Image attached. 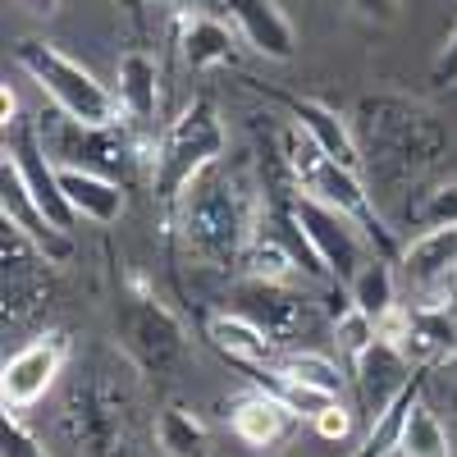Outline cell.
I'll list each match as a JSON object with an SVG mask.
<instances>
[{
  "mask_svg": "<svg viewBox=\"0 0 457 457\" xmlns=\"http://www.w3.org/2000/svg\"><path fill=\"white\" fill-rule=\"evenodd\" d=\"M114 338H120L124 357L142 370V375H174L187 353H193V338H187L183 320L156 297V288L146 284V275L129 270L124 288L114 297Z\"/></svg>",
  "mask_w": 457,
  "mask_h": 457,
  "instance_id": "5b68a950",
  "label": "cell"
},
{
  "mask_svg": "<svg viewBox=\"0 0 457 457\" xmlns=\"http://www.w3.org/2000/svg\"><path fill=\"white\" fill-rule=\"evenodd\" d=\"M275 156H279V165H284V174L293 179L297 193H307V197H316V202H325V206H334V211H343V215H353V220L366 228L370 247H375L379 256L398 261L403 243H398V234L389 228V220L379 215L375 193L366 187V174L338 165L329 151H320L307 133H302L297 124H288V120L275 129Z\"/></svg>",
  "mask_w": 457,
  "mask_h": 457,
  "instance_id": "3957f363",
  "label": "cell"
},
{
  "mask_svg": "<svg viewBox=\"0 0 457 457\" xmlns=\"http://www.w3.org/2000/svg\"><path fill=\"white\" fill-rule=\"evenodd\" d=\"M243 87H247V92H256V96H265L270 105H279V110L288 114V124H297V129L307 133L320 151H329V156H334L338 165H348V170L366 174V165H361V146H357V133H353V124L343 120V114H338L334 105H325V101H316V96L284 92V87H265V83H256V79H243Z\"/></svg>",
  "mask_w": 457,
  "mask_h": 457,
  "instance_id": "7c38bea8",
  "label": "cell"
},
{
  "mask_svg": "<svg viewBox=\"0 0 457 457\" xmlns=\"http://www.w3.org/2000/svg\"><path fill=\"white\" fill-rule=\"evenodd\" d=\"M0 457H51L23 426V411H0Z\"/></svg>",
  "mask_w": 457,
  "mask_h": 457,
  "instance_id": "4316f807",
  "label": "cell"
},
{
  "mask_svg": "<svg viewBox=\"0 0 457 457\" xmlns=\"http://www.w3.org/2000/svg\"><path fill=\"white\" fill-rule=\"evenodd\" d=\"M37 129H42V142L55 165L92 170L120 183H129L137 165L151 170V142H142L129 124H83L69 120L64 110H46Z\"/></svg>",
  "mask_w": 457,
  "mask_h": 457,
  "instance_id": "52a82bcc",
  "label": "cell"
},
{
  "mask_svg": "<svg viewBox=\"0 0 457 457\" xmlns=\"http://www.w3.org/2000/svg\"><path fill=\"white\" fill-rule=\"evenodd\" d=\"M228 312L252 320L275 348L288 353V343L302 338V329L312 325V302L297 284H275V279H238L228 288Z\"/></svg>",
  "mask_w": 457,
  "mask_h": 457,
  "instance_id": "30bf717a",
  "label": "cell"
},
{
  "mask_svg": "<svg viewBox=\"0 0 457 457\" xmlns=\"http://www.w3.org/2000/svg\"><path fill=\"white\" fill-rule=\"evenodd\" d=\"M394 457H453V439H448L439 411L426 394L416 398L411 411L403 416V435H398Z\"/></svg>",
  "mask_w": 457,
  "mask_h": 457,
  "instance_id": "7402d4cb",
  "label": "cell"
},
{
  "mask_svg": "<svg viewBox=\"0 0 457 457\" xmlns=\"http://www.w3.org/2000/svg\"><path fill=\"white\" fill-rule=\"evenodd\" d=\"M312 426H316V435H320V439H329V444H343V439L353 435L357 416H353V407H348V403L338 398V403H329V407H325V411L316 416Z\"/></svg>",
  "mask_w": 457,
  "mask_h": 457,
  "instance_id": "83f0119b",
  "label": "cell"
},
{
  "mask_svg": "<svg viewBox=\"0 0 457 457\" xmlns=\"http://www.w3.org/2000/svg\"><path fill=\"white\" fill-rule=\"evenodd\" d=\"M265 220H270V197L252 165L215 161L183 193V202L165 220V234L206 270H243V256Z\"/></svg>",
  "mask_w": 457,
  "mask_h": 457,
  "instance_id": "6da1fadb",
  "label": "cell"
},
{
  "mask_svg": "<svg viewBox=\"0 0 457 457\" xmlns=\"http://www.w3.org/2000/svg\"><path fill=\"white\" fill-rule=\"evenodd\" d=\"M64 361H69V334L64 329H46V334L28 338L19 353L5 357V370H0V407H10V411L37 407L60 379Z\"/></svg>",
  "mask_w": 457,
  "mask_h": 457,
  "instance_id": "8fae6325",
  "label": "cell"
},
{
  "mask_svg": "<svg viewBox=\"0 0 457 457\" xmlns=\"http://www.w3.org/2000/svg\"><path fill=\"white\" fill-rule=\"evenodd\" d=\"M379 338V329H375V320L361 312V307H353V302H348V307H343L338 316H334V348L343 353V357H348V366L370 348V343Z\"/></svg>",
  "mask_w": 457,
  "mask_h": 457,
  "instance_id": "484cf974",
  "label": "cell"
},
{
  "mask_svg": "<svg viewBox=\"0 0 457 457\" xmlns=\"http://www.w3.org/2000/svg\"><path fill=\"white\" fill-rule=\"evenodd\" d=\"M114 96H120V114H124V124L151 142V151H156L161 133L170 120H161V60L151 55L146 46H129L120 55V64H114Z\"/></svg>",
  "mask_w": 457,
  "mask_h": 457,
  "instance_id": "4fadbf2b",
  "label": "cell"
},
{
  "mask_svg": "<svg viewBox=\"0 0 457 457\" xmlns=\"http://www.w3.org/2000/svg\"><path fill=\"white\" fill-rule=\"evenodd\" d=\"M170 28H174V51H179L183 69H193V73L238 69L243 37L220 10H206V5H193V0H187V5L170 19Z\"/></svg>",
  "mask_w": 457,
  "mask_h": 457,
  "instance_id": "5bb4252c",
  "label": "cell"
},
{
  "mask_svg": "<svg viewBox=\"0 0 457 457\" xmlns=\"http://www.w3.org/2000/svg\"><path fill=\"white\" fill-rule=\"evenodd\" d=\"M28 5H37V10H55L60 0H28Z\"/></svg>",
  "mask_w": 457,
  "mask_h": 457,
  "instance_id": "d6a6232c",
  "label": "cell"
},
{
  "mask_svg": "<svg viewBox=\"0 0 457 457\" xmlns=\"http://www.w3.org/2000/svg\"><path fill=\"white\" fill-rule=\"evenodd\" d=\"M156 444L165 457H211V435L202 426V416L187 411L183 403H170L156 411Z\"/></svg>",
  "mask_w": 457,
  "mask_h": 457,
  "instance_id": "cb8c5ba5",
  "label": "cell"
},
{
  "mask_svg": "<svg viewBox=\"0 0 457 457\" xmlns=\"http://www.w3.org/2000/svg\"><path fill=\"white\" fill-rule=\"evenodd\" d=\"M297 421L302 416L288 403H279L275 394H265V389H252L228 407V430H234L247 448H279L293 435Z\"/></svg>",
  "mask_w": 457,
  "mask_h": 457,
  "instance_id": "d6986e66",
  "label": "cell"
},
{
  "mask_svg": "<svg viewBox=\"0 0 457 457\" xmlns=\"http://www.w3.org/2000/svg\"><path fill=\"white\" fill-rule=\"evenodd\" d=\"M343 5L366 23H394L398 19V0H343Z\"/></svg>",
  "mask_w": 457,
  "mask_h": 457,
  "instance_id": "f546056e",
  "label": "cell"
},
{
  "mask_svg": "<svg viewBox=\"0 0 457 457\" xmlns=\"http://www.w3.org/2000/svg\"><path fill=\"white\" fill-rule=\"evenodd\" d=\"M411 379H416V366L389 338H375L370 348L353 361V389H357V407L366 416V430L379 426L394 411V403L407 394Z\"/></svg>",
  "mask_w": 457,
  "mask_h": 457,
  "instance_id": "2e32d148",
  "label": "cell"
},
{
  "mask_svg": "<svg viewBox=\"0 0 457 457\" xmlns=\"http://www.w3.org/2000/svg\"><path fill=\"white\" fill-rule=\"evenodd\" d=\"M228 156V129L211 96H193L174 120L165 124L156 151H151V202L170 220L183 193L202 179L215 161Z\"/></svg>",
  "mask_w": 457,
  "mask_h": 457,
  "instance_id": "277c9868",
  "label": "cell"
},
{
  "mask_svg": "<svg viewBox=\"0 0 457 457\" xmlns=\"http://www.w3.org/2000/svg\"><path fill=\"white\" fill-rule=\"evenodd\" d=\"M14 64L37 83V92L51 101V110H64L69 120L124 124L120 96H114L87 64H79L73 55H64L60 46L42 42V37H23V42L14 46Z\"/></svg>",
  "mask_w": 457,
  "mask_h": 457,
  "instance_id": "8992f818",
  "label": "cell"
},
{
  "mask_svg": "<svg viewBox=\"0 0 457 457\" xmlns=\"http://www.w3.org/2000/svg\"><path fill=\"white\" fill-rule=\"evenodd\" d=\"M220 14L238 28L247 51L279 60V64H288L297 55V28L284 14L279 0H220Z\"/></svg>",
  "mask_w": 457,
  "mask_h": 457,
  "instance_id": "e0dca14e",
  "label": "cell"
},
{
  "mask_svg": "<svg viewBox=\"0 0 457 457\" xmlns=\"http://www.w3.org/2000/svg\"><path fill=\"white\" fill-rule=\"evenodd\" d=\"M398 261H389V256H370L361 270H357V279L348 284V297H353V307H361L370 320H379L389 307H398Z\"/></svg>",
  "mask_w": 457,
  "mask_h": 457,
  "instance_id": "603a6c76",
  "label": "cell"
},
{
  "mask_svg": "<svg viewBox=\"0 0 457 457\" xmlns=\"http://www.w3.org/2000/svg\"><path fill=\"white\" fill-rule=\"evenodd\" d=\"M407 224L411 228H457V179L426 187L416 206H407Z\"/></svg>",
  "mask_w": 457,
  "mask_h": 457,
  "instance_id": "d4e9b609",
  "label": "cell"
},
{
  "mask_svg": "<svg viewBox=\"0 0 457 457\" xmlns=\"http://www.w3.org/2000/svg\"><path fill=\"white\" fill-rule=\"evenodd\" d=\"M60 174V187H64V202L73 206V215L87 220V224H120L129 197H124V183L120 179H105V174H92V170H73V165H55Z\"/></svg>",
  "mask_w": 457,
  "mask_h": 457,
  "instance_id": "ffe728a7",
  "label": "cell"
},
{
  "mask_svg": "<svg viewBox=\"0 0 457 457\" xmlns=\"http://www.w3.org/2000/svg\"><path fill=\"white\" fill-rule=\"evenodd\" d=\"M64 430L79 457H133L129 403L101 370L83 375L64 398Z\"/></svg>",
  "mask_w": 457,
  "mask_h": 457,
  "instance_id": "ba28073f",
  "label": "cell"
},
{
  "mask_svg": "<svg viewBox=\"0 0 457 457\" xmlns=\"http://www.w3.org/2000/svg\"><path fill=\"white\" fill-rule=\"evenodd\" d=\"M114 5L124 10V19H129V28H133L137 37H146V14H151V0H114Z\"/></svg>",
  "mask_w": 457,
  "mask_h": 457,
  "instance_id": "4dcf8cb0",
  "label": "cell"
},
{
  "mask_svg": "<svg viewBox=\"0 0 457 457\" xmlns=\"http://www.w3.org/2000/svg\"><path fill=\"white\" fill-rule=\"evenodd\" d=\"M0 110H5V120H0V124H5V133H10V129L19 124V120H14V114H19V96L10 92V83L0 87Z\"/></svg>",
  "mask_w": 457,
  "mask_h": 457,
  "instance_id": "1f68e13d",
  "label": "cell"
},
{
  "mask_svg": "<svg viewBox=\"0 0 457 457\" xmlns=\"http://www.w3.org/2000/svg\"><path fill=\"white\" fill-rule=\"evenodd\" d=\"M430 83L435 87H457V23L448 28L444 46H439L435 64H430Z\"/></svg>",
  "mask_w": 457,
  "mask_h": 457,
  "instance_id": "f1b7e54d",
  "label": "cell"
},
{
  "mask_svg": "<svg viewBox=\"0 0 457 457\" xmlns=\"http://www.w3.org/2000/svg\"><path fill=\"white\" fill-rule=\"evenodd\" d=\"M0 261H5V320H28L51 297V256L23 228L0 220Z\"/></svg>",
  "mask_w": 457,
  "mask_h": 457,
  "instance_id": "9a60e30c",
  "label": "cell"
},
{
  "mask_svg": "<svg viewBox=\"0 0 457 457\" xmlns=\"http://www.w3.org/2000/svg\"><path fill=\"white\" fill-rule=\"evenodd\" d=\"M0 220H10L14 228H23V234L42 247L55 265H69L73 252H79V247H73V234L55 228L46 220V211L32 202V193L23 187V179H19V170H14L10 156H0Z\"/></svg>",
  "mask_w": 457,
  "mask_h": 457,
  "instance_id": "ac0fdd59",
  "label": "cell"
},
{
  "mask_svg": "<svg viewBox=\"0 0 457 457\" xmlns=\"http://www.w3.org/2000/svg\"><path fill=\"white\" fill-rule=\"evenodd\" d=\"M398 284L416 312H457V228H421L398 252Z\"/></svg>",
  "mask_w": 457,
  "mask_h": 457,
  "instance_id": "9c48e42d",
  "label": "cell"
},
{
  "mask_svg": "<svg viewBox=\"0 0 457 457\" xmlns=\"http://www.w3.org/2000/svg\"><path fill=\"white\" fill-rule=\"evenodd\" d=\"M353 133L361 146V165L379 187L421 183L448 156V124L439 114L403 92H370L353 110Z\"/></svg>",
  "mask_w": 457,
  "mask_h": 457,
  "instance_id": "7a4b0ae2",
  "label": "cell"
},
{
  "mask_svg": "<svg viewBox=\"0 0 457 457\" xmlns=\"http://www.w3.org/2000/svg\"><path fill=\"white\" fill-rule=\"evenodd\" d=\"M206 338L215 343V353L228 357L238 370H252V366H265V361H275L284 348H275L270 338H265L252 320L234 316V312H215L206 316Z\"/></svg>",
  "mask_w": 457,
  "mask_h": 457,
  "instance_id": "44dd1931",
  "label": "cell"
}]
</instances>
